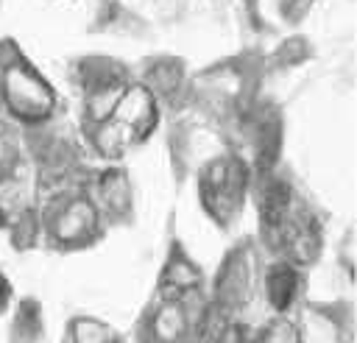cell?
I'll list each match as a JSON object with an SVG mask.
<instances>
[{"label":"cell","instance_id":"6da1fadb","mask_svg":"<svg viewBox=\"0 0 357 343\" xmlns=\"http://www.w3.org/2000/svg\"><path fill=\"white\" fill-rule=\"evenodd\" d=\"M0 100L17 120H25V123L47 120L56 109L53 89L17 53L14 45H3L0 50Z\"/></svg>","mask_w":357,"mask_h":343},{"label":"cell","instance_id":"7a4b0ae2","mask_svg":"<svg viewBox=\"0 0 357 343\" xmlns=\"http://www.w3.org/2000/svg\"><path fill=\"white\" fill-rule=\"evenodd\" d=\"M114 120H120L123 125H128L139 139L148 137L159 120V109H156V95L151 92L148 84H123L112 114Z\"/></svg>","mask_w":357,"mask_h":343},{"label":"cell","instance_id":"3957f363","mask_svg":"<svg viewBox=\"0 0 357 343\" xmlns=\"http://www.w3.org/2000/svg\"><path fill=\"white\" fill-rule=\"evenodd\" d=\"M53 234L61 243H84L98 226V212L86 198H70L53 215Z\"/></svg>","mask_w":357,"mask_h":343},{"label":"cell","instance_id":"277c9868","mask_svg":"<svg viewBox=\"0 0 357 343\" xmlns=\"http://www.w3.org/2000/svg\"><path fill=\"white\" fill-rule=\"evenodd\" d=\"M137 142H139V137L128 125H123L120 120H114V117L98 120L95 128H92V145L103 156H120V153H126Z\"/></svg>","mask_w":357,"mask_h":343},{"label":"cell","instance_id":"5b68a950","mask_svg":"<svg viewBox=\"0 0 357 343\" xmlns=\"http://www.w3.org/2000/svg\"><path fill=\"white\" fill-rule=\"evenodd\" d=\"M312 3H315V0H284V3H282V11H284L287 20H301V17L312 8Z\"/></svg>","mask_w":357,"mask_h":343}]
</instances>
